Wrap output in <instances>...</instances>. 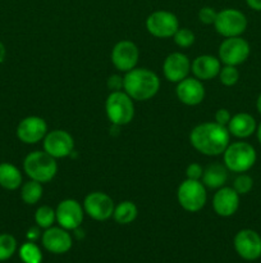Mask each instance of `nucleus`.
Returning a JSON list of instances; mask_svg holds the SVG:
<instances>
[{
  "instance_id": "f257e3e1",
  "label": "nucleus",
  "mask_w": 261,
  "mask_h": 263,
  "mask_svg": "<svg viewBox=\"0 0 261 263\" xmlns=\"http://www.w3.org/2000/svg\"><path fill=\"white\" fill-rule=\"evenodd\" d=\"M189 143L199 153L207 157L222 156L230 143L227 126L214 122H204L194 126L189 133Z\"/></svg>"
},
{
  "instance_id": "f03ea898",
  "label": "nucleus",
  "mask_w": 261,
  "mask_h": 263,
  "mask_svg": "<svg viewBox=\"0 0 261 263\" xmlns=\"http://www.w3.org/2000/svg\"><path fill=\"white\" fill-rule=\"evenodd\" d=\"M123 90L136 102H146L155 97L160 90V79L148 68H136L125 72Z\"/></svg>"
},
{
  "instance_id": "7ed1b4c3",
  "label": "nucleus",
  "mask_w": 261,
  "mask_h": 263,
  "mask_svg": "<svg viewBox=\"0 0 261 263\" xmlns=\"http://www.w3.org/2000/svg\"><path fill=\"white\" fill-rule=\"evenodd\" d=\"M23 171L31 180L46 184L56 176L58 162L45 151H35L26 156L23 161Z\"/></svg>"
},
{
  "instance_id": "20e7f679",
  "label": "nucleus",
  "mask_w": 261,
  "mask_h": 263,
  "mask_svg": "<svg viewBox=\"0 0 261 263\" xmlns=\"http://www.w3.org/2000/svg\"><path fill=\"white\" fill-rule=\"evenodd\" d=\"M257 154L255 148L246 141L229 143L223 153V162L228 171L234 174H243L250 171L256 163Z\"/></svg>"
},
{
  "instance_id": "39448f33",
  "label": "nucleus",
  "mask_w": 261,
  "mask_h": 263,
  "mask_svg": "<svg viewBox=\"0 0 261 263\" xmlns=\"http://www.w3.org/2000/svg\"><path fill=\"white\" fill-rule=\"evenodd\" d=\"M135 100L124 91H112L105 102V112L114 126H125L135 117Z\"/></svg>"
},
{
  "instance_id": "423d86ee",
  "label": "nucleus",
  "mask_w": 261,
  "mask_h": 263,
  "mask_svg": "<svg viewBox=\"0 0 261 263\" xmlns=\"http://www.w3.org/2000/svg\"><path fill=\"white\" fill-rule=\"evenodd\" d=\"M177 199L179 205L189 213L200 212L206 205V186L201 180L186 179L179 184L177 190Z\"/></svg>"
},
{
  "instance_id": "0eeeda50",
  "label": "nucleus",
  "mask_w": 261,
  "mask_h": 263,
  "mask_svg": "<svg viewBox=\"0 0 261 263\" xmlns=\"http://www.w3.org/2000/svg\"><path fill=\"white\" fill-rule=\"evenodd\" d=\"M248 21L245 13L235 8H225L219 10L214 22L215 30L223 37L241 36L246 31Z\"/></svg>"
},
{
  "instance_id": "6e6552de",
  "label": "nucleus",
  "mask_w": 261,
  "mask_h": 263,
  "mask_svg": "<svg viewBox=\"0 0 261 263\" xmlns=\"http://www.w3.org/2000/svg\"><path fill=\"white\" fill-rule=\"evenodd\" d=\"M251 53L250 44L241 36L225 37L217 50V58L225 66H240L245 63Z\"/></svg>"
},
{
  "instance_id": "1a4fd4ad",
  "label": "nucleus",
  "mask_w": 261,
  "mask_h": 263,
  "mask_svg": "<svg viewBox=\"0 0 261 263\" xmlns=\"http://www.w3.org/2000/svg\"><path fill=\"white\" fill-rule=\"evenodd\" d=\"M146 30L158 39L173 37L179 28V20L169 10H155L146 18Z\"/></svg>"
},
{
  "instance_id": "9d476101",
  "label": "nucleus",
  "mask_w": 261,
  "mask_h": 263,
  "mask_svg": "<svg viewBox=\"0 0 261 263\" xmlns=\"http://www.w3.org/2000/svg\"><path fill=\"white\" fill-rule=\"evenodd\" d=\"M233 246L238 256L245 261H256L261 257V236L251 229H243L235 234Z\"/></svg>"
},
{
  "instance_id": "9b49d317",
  "label": "nucleus",
  "mask_w": 261,
  "mask_h": 263,
  "mask_svg": "<svg viewBox=\"0 0 261 263\" xmlns=\"http://www.w3.org/2000/svg\"><path fill=\"white\" fill-rule=\"evenodd\" d=\"M114 208V200L106 193L92 192L84 197V213H87L95 221L109 220L110 217H113Z\"/></svg>"
},
{
  "instance_id": "f8f14e48",
  "label": "nucleus",
  "mask_w": 261,
  "mask_h": 263,
  "mask_svg": "<svg viewBox=\"0 0 261 263\" xmlns=\"http://www.w3.org/2000/svg\"><path fill=\"white\" fill-rule=\"evenodd\" d=\"M42 141L44 151L55 159L69 157L74 151L73 136L66 130L48 131Z\"/></svg>"
},
{
  "instance_id": "ddd939ff",
  "label": "nucleus",
  "mask_w": 261,
  "mask_h": 263,
  "mask_svg": "<svg viewBox=\"0 0 261 263\" xmlns=\"http://www.w3.org/2000/svg\"><path fill=\"white\" fill-rule=\"evenodd\" d=\"M110 58H112L113 66L119 72L125 73L137 67L140 50L133 41L122 40L114 45Z\"/></svg>"
},
{
  "instance_id": "4468645a",
  "label": "nucleus",
  "mask_w": 261,
  "mask_h": 263,
  "mask_svg": "<svg viewBox=\"0 0 261 263\" xmlns=\"http://www.w3.org/2000/svg\"><path fill=\"white\" fill-rule=\"evenodd\" d=\"M56 222L66 230H77L84 217L83 205L76 199H64L55 210Z\"/></svg>"
},
{
  "instance_id": "2eb2a0df",
  "label": "nucleus",
  "mask_w": 261,
  "mask_h": 263,
  "mask_svg": "<svg viewBox=\"0 0 261 263\" xmlns=\"http://www.w3.org/2000/svg\"><path fill=\"white\" fill-rule=\"evenodd\" d=\"M46 134H48V123L38 116H28L23 118L17 126V138L28 145L44 140Z\"/></svg>"
},
{
  "instance_id": "dca6fc26",
  "label": "nucleus",
  "mask_w": 261,
  "mask_h": 263,
  "mask_svg": "<svg viewBox=\"0 0 261 263\" xmlns=\"http://www.w3.org/2000/svg\"><path fill=\"white\" fill-rule=\"evenodd\" d=\"M189 72H191V61L182 51H174L164 59L163 73L169 82L178 84L179 81L188 77Z\"/></svg>"
},
{
  "instance_id": "f3484780",
  "label": "nucleus",
  "mask_w": 261,
  "mask_h": 263,
  "mask_svg": "<svg viewBox=\"0 0 261 263\" xmlns=\"http://www.w3.org/2000/svg\"><path fill=\"white\" fill-rule=\"evenodd\" d=\"M41 243L48 252L53 254H64L71 251L73 246V239L68 230L63 228H51L46 229L41 235Z\"/></svg>"
},
{
  "instance_id": "a211bd4d",
  "label": "nucleus",
  "mask_w": 261,
  "mask_h": 263,
  "mask_svg": "<svg viewBox=\"0 0 261 263\" xmlns=\"http://www.w3.org/2000/svg\"><path fill=\"white\" fill-rule=\"evenodd\" d=\"M176 94L182 104L194 107L204 102L205 86L201 80L188 76L177 84Z\"/></svg>"
},
{
  "instance_id": "6ab92c4d",
  "label": "nucleus",
  "mask_w": 261,
  "mask_h": 263,
  "mask_svg": "<svg viewBox=\"0 0 261 263\" xmlns=\"http://www.w3.org/2000/svg\"><path fill=\"white\" fill-rule=\"evenodd\" d=\"M240 208V194L230 186L216 190L212 198V210L220 217H230Z\"/></svg>"
},
{
  "instance_id": "aec40b11",
  "label": "nucleus",
  "mask_w": 261,
  "mask_h": 263,
  "mask_svg": "<svg viewBox=\"0 0 261 263\" xmlns=\"http://www.w3.org/2000/svg\"><path fill=\"white\" fill-rule=\"evenodd\" d=\"M220 68H222L220 59L210 54H202L191 62V72L193 73V77L201 81H209L217 77Z\"/></svg>"
},
{
  "instance_id": "412c9836",
  "label": "nucleus",
  "mask_w": 261,
  "mask_h": 263,
  "mask_svg": "<svg viewBox=\"0 0 261 263\" xmlns=\"http://www.w3.org/2000/svg\"><path fill=\"white\" fill-rule=\"evenodd\" d=\"M227 128L230 136H234L237 139H247L256 133L257 123L250 113L242 112L232 116Z\"/></svg>"
},
{
  "instance_id": "4be33fe9",
  "label": "nucleus",
  "mask_w": 261,
  "mask_h": 263,
  "mask_svg": "<svg viewBox=\"0 0 261 263\" xmlns=\"http://www.w3.org/2000/svg\"><path fill=\"white\" fill-rule=\"evenodd\" d=\"M228 180V168L224 164L212 163L204 168L201 181L209 189H220L225 186Z\"/></svg>"
},
{
  "instance_id": "5701e85b",
  "label": "nucleus",
  "mask_w": 261,
  "mask_h": 263,
  "mask_svg": "<svg viewBox=\"0 0 261 263\" xmlns=\"http://www.w3.org/2000/svg\"><path fill=\"white\" fill-rule=\"evenodd\" d=\"M22 174L14 164L3 162L0 163V186L5 190H17L22 186Z\"/></svg>"
},
{
  "instance_id": "b1692460",
  "label": "nucleus",
  "mask_w": 261,
  "mask_h": 263,
  "mask_svg": "<svg viewBox=\"0 0 261 263\" xmlns=\"http://www.w3.org/2000/svg\"><path fill=\"white\" fill-rule=\"evenodd\" d=\"M138 208L130 200H123L118 203L113 212V218L119 225H129L137 218Z\"/></svg>"
},
{
  "instance_id": "393cba45",
  "label": "nucleus",
  "mask_w": 261,
  "mask_h": 263,
  "mask_svg": "<svg viewBox=\"0 0 261 263\" xmlns=\"http://www.w3.org/2000/svg\"><path fill=\"white\" fill-rule=\"evenodd\" d=\"M44 194L42 184L35 180H28L20 186V198L23 203L28 205H35L36 203L40 202Z\"/></svg>"
},
{
  "instance_id": "a878e982",
  "label": "nucleus",
  "mask_w": 261,
  "mask_h": 263,
  "mask_svg": "<svg viewBox=\"0 0 261 263\" xmlns=\"http://www.w3.org/2000/svg\"><path fill=\"white\" fill-rule=\"evenodd\" d=\"M19 258L23 263H41L42 262V252L36 246L35 241H26L18 251Z\"/></svg>"
},
{
  "instance_id": "bb28decb",
  "label": "nucleus",
  "mask_w": 261,
  "mask_h": 263,
  "mask_svg": "<svg viewBox=\"0 0 261 263\" xmlns=\"http://www.w3.org/2000/svg\"><path fill=\"white\" fill-rule=\"evenodd\" d=\"M35 222L40 229H49L56 222V213L49 205H41L35 212Z\"/></svg>"
},
{
  "instance_id": "cd10ccee",
  "label": "nucleus",
  "mask_w": 261,
  "mask_h": 263,
  "mask_svg": "<svg viewBox=\"0 0 261 263\" xmlns=\"http://www.w3.org/2000/svg\"><path fill=\"white\" fill-rule=\"evenodd\" d=\"M17 251V240L10 234H0V262L8 261Z\"/></svg>"
},
{
  "instance_id": "c85d7f7f",
  "label": "nucleus",
  "mask_w": 261,
  "mask_h": 263,
  "mask_svg": "<svg viewBox=\"0 0 261 263\" xmlns=\"http://www.w3.org/2000/svg\"><path fill=\"white\" fill-rule=\"evenodd\" d=\"M217 77H219V81L222 82V85H224V86L227 87H230V86H234V85L238 82V80H240V72H238L237 67L225 66L224 64V66L220 68V72L219 74H217Z\"/></svg>"
},
{
  "instance_id": "c756f323",
  "label": "nucleus",
  "mask_w": 261,
  "mask_h": 263,
  "mask_svg": "<svg viewBox=\"0 0 261 263\" xmlns=\"http://www.w3.org/2000/svg\"><path fill=\"white\" fill-rule=\"evenodd\" d=\"M173 40L177 46L182 49H187L194 44V33L189 28L179 27L177 32L174 33Z\"/></svg>"
},
{
  "instance_id": "7c9ffc66",
  "label": "nucleus",
  "mask_w": 261,
  "mask_h": 263,
  "mask_svg": "<svg viewBox=\"0 0 261 263\" xmlns=\"http://www.w3.org/2000/svg\"><path fill=\"white\" fill-rule=\"evenodd\" d=\"M233 189L240 195H246L252 190L253 187V179L247 175L246 172L243 174H237V177L233 181Z\"/></svg>"
},
{
  "instance_id": "2f4dec72",
  "label": "nucleus",
  "mask_w": 261,
  "mask_h": 263,
  "mask_svg": "<svg viewBox=\"0 0 261 263\" xmlns=\"http://www.w3.org/2000/svg\"><path fill=\"white\" fill-rule=\"evenodd\" d=\"M217 12L211 7H202L199 10V21L204 25H214Z\"/></svg>"
},
{
  "instance_id": "473e14b6",
  "label": "nucleus",
  "mask_w": 261,
  "mask_h": 263,
  "mask_svg": "<svg viewBox=\"0 0 261 263\" xmlns=\"http://www.w3.org/2000/svg\"><path fill=\"white\" fill-rule=\"evenodd\" d=\"M202 174H204V168L201 164L199 163H191L187 166L186 168V177L191 180H201Z\"/></svg>"
},
{
  "instance_id": "72a5a7b5",
  "label": "nucleus",
  "mask_w": 261,
  "mask_h": 263,
  "mask_svg": "<svg viewBox=\"0 0 261 263\" xmlns=\"http://www.w3.org/2000/svg\"><path fill=\"white\" fill-rule=\"evenodd\" d=\"M106 86L110 90V92L120 91V90H123V77L120 74H112L106 80Z\"/></svg>"
},
{
  "instance_id": "f704fd0d",
  "label": "nucleus",
  "mask_w": 261,
  "mask_h": 263,
  "mask_svg": "<svg viewBox=\"0 0 261 263\" xmlns=\"http://www.w3.org/2000/svg\"><path fill=\"white\" fill-rule=\"evenodd\" d=\"M230 118H232V115H230L229 110L225 109V108H220V109H217L216 112H215V122L219 123V125L228 126Z\"/></svg>"
},
{
  "instance_id": "c9c22d12",
  "label": "nucleus",
  "mask_w": 261,
  "mask_h": 263,
  "mask_svg": "<svg viewBox=\"0 0 261 263\" xmlns=\"http://www.w3.org/2000/svg\"><path fill=\"white\" fill-rule=\"evenodd\" d=\"M38 229H40V228L37 226V228H31L30 230L27 231V235H26V236H27L28 240L36 241L38 238H40L41 234H40V230H38Z\"/></svg>"
},
{
  "instance_id": "e433bc0d",
  "label": "nucleus",
  "mask_w": 261,
  "mask_h": 263,
  "mask_svg": "<svg viewBox=\"0 0 261 263\" xmlns=\"http://www.w3.org/2000/svg\"><path fill=\"white\" fill-rule=\"evenodd\" d=\"M246 4L252 10L261 12V0H246Z\"/></svg>"
},
{
  "instance_id": "4c0bfd02",
  "label": "nucleus",
  "mask_w": 261,
  "mask_h": 263,
  "mask_svg": "<svg viewBox=\"0 0 261 263\" xmlns=\"http://www.w3.org/2000/svg\"><path fill=\"white\" fill-rule=\"evenodd\" d=\"M5 55H7V50H5L4 44H3L2 41H0V64H2L3 62H4Z\"/></svg>"
},
{
  "instance_id": "58836bf2",
  "label": "nucleus",
  "mask_w": 261,
  "mask_h": 263,
  "mask_svg": "<svg viewBox=\"0 0 261 263\" xmlns=\"http://www.w3.org/2000/svg\"><path fill=\"white\" fill-rule=\"evenodd\" d=\"M256 109H257V112L261 115V94L258 95L257 100H256Z\"/></svg>"
},
{
  "instance_id": "ea45409f",
  "label": "nucleus",
  "mask_w": 261,
  "mask_h": 263,
  "mask_svg": "<svg viewBox=\"0 0 261 263\" xmlns=\"http://www.w3.org/2000/svg\"><path fill=\"white\" fill-rule=\"evenodd\" d=\"M256 135H257V140H258V143L261 144V122L258 123L257 128H256Z\"/></svg>"
}]
</instances>
